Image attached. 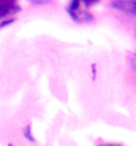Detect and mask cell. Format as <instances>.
Segmentation results:
<instances>
[{
    "instance_id": "cell-10",
    "label": "cell",
    "mask_w": 136,
    "mask_h": 146,
    "mask_svg": "<svg viewBox=\"0 0 136 146\" xmlns=\"http://www.w3.org/2000/svg\"><path fill=\"white\" fill-rule=\"evenodd\" d=\"M9 146H12V145H9Z\"/></svg>"
},
{
    "instance_id": "cell-5",
    "label": "cell",
    "mask_w": 136,
    "mask_h": 146,
    "mask_svg": "<svg viewBox=\"0 0 136 146\" xmlns=\"http://www.w3.org/2000/svg\"><path fill=\"white\" fill-rule=\"evenodd\" d=\"M23 133H24V137H26L30 142H35V138L32 137V133H31V125H28V126L24 129Z\"/></svg>"
},
{
    "instance_id": "cell-2",
    "label": "cell",
    "mask_w": 136,
    "mask_h": 146,
    "mask_svg": "<svg viewBox=\"0 0 136 146\" xmlns=\"http://www.w3.org/2000/svg\"><path fill=\"white\" fill-rule=\"evenodd\" d=\"M110 5L120 12L128 13L131 16L135 15V0H112Z\"/></svg>"
},
{
    "instance_id": "cell-1",
    "label": "cell",
    "mask_w": 136,
    "mask_h": 146,
    "mask_svg": "<svg viewBox=\"0 0 136 146\" xmlns=\"http://www.w3.org/2000/svg\"><path fill=\"white\" fill-rule=\"evenodd\" d=\"M20 11L16 4V0H0V19H4L9 15H15Z\"/></svg>"
},
{
    "instance_id": "cell-7",
    "label": "cell",
    "mask_w": 136,
    "mask_h": 146,
    "mask_svg": "<svg viewBox=\"0 0 136 146\" xmlns=\"http://www.w3.org/2000/svg\"><path fill=\"white\" fill-rule=\"evenodd\" d=\"M34 4H45V3H49L51 0H30Z\"/></svg>"
},
{
    "instance_id": "cell-8",
    "label": "cell",
    "mask_w": 136,
    "mask_h": 146,
    "mask_svg": "<svg viewBox=\"0 0 136 146\" xmlns=\"http://www.w3.org/2000/svg\"><path fill=\"white\" fill-rule=\"evenodd\" d=\"M13 20L15 19H8V20H5V22H3V23H0V28H3V27H5V26H8V24H11V23H13Z\"/></svg>"
},
{
    "instance_id": "cell-3",
    "label": "cell",
    "mask_w": 136,
    "mask_h": 146,
    "mask_svg": "<svg viewBox=\"0 0 136 146\" xmlns=\"http://www.w3.org/2000/svg\"><path fill=\"white\" fill-rule=\"evenodd\" d=\"M70 13V16L72 18V20L76 23H80V22H91V20H93V15L89 12H85V11H81V9H79V11H76V12H68Z\"/></svg>"
},
{
    "instance_id": "cell-9",
    "label": "cell",
    "mask_w": 136,
    "mask_h": 146,
    "mask_svg": "<svg viewBox=\"0 0 136 146\" xmlns=\"http://www.w3.org/2000/svg\"><path fill=\"white\" fill-rule=\"evenodd\" d=\"M99 146H122V145H118V143H103V145Z\"/></svg>"
},
{
    "instance_id": "cell-4",
    "label": "cell",
    "mask_w": 136,
    "mask_h": 146,
    "mask_svg": "<svg viewBox=\"0 0 136 146\" xmlns=\"http://www.w3.org/2000/svg\"><path fill=\"white\" fill-rule=\"evenodd\" d=\"M80 5H81L80 0H71L70 5L67 7V11H68V12H76V11L80 9Z\"/></svg>"
},
{
    "instance_id": "cell-6",
    "label": "cell",
    "mask_w": 136,
    "mask_h": 146,
    "mask_svg": "<svg viewBox=\"0 0 136 146\" xmlns=\"http://www.w3.org/2000/svg\"><path fill=\"white\" fill-rule=\"evenodd\" d=\"M99 1H100V0H80V3H81L84 7H87V8H89V7L97 4Z\"/></svg>"
}]
</instances>
